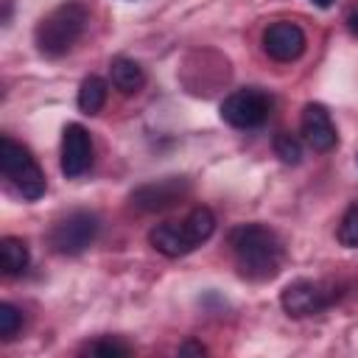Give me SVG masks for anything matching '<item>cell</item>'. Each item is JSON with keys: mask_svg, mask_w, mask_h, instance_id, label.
I'll use <instances>...</instances> for the list:
<instances>
[{"mask_svg": "<svg viewBox=\"0 0 358 358\" xmlns=\"http://www.w3.org/2000/svg\"><path fill=\"white\" fill-rule=\"evenodd\" d=\"M229 246L238 263V271L246 280L263 282L274 280L282 266V243L274 229L263 224H241L229 232Z\"/></svg>", "mask_w": 358, "mask_h": 358, "instance_id": "cell-1", "label": "cell"}, {"mask_svg": "<svg viewBox=\"0 0 358 358\" xmlns=\"http://www.w3.org/2000/svg\"><path fill=\"white\" fill-rule=\"evenodd\" d=\"M87 6L81 0H64L59 3L53 11H48L36 31H34V42L36 50L48 59H59L67 50H73V45L81 39L84 28H87Z\"/></svg>", "mask_w": 358, "mask_h": 358, "instance_id": "cell-2", "label": "cell"}, {"mask_svg": "<svg viewBox=\"0 0 358 358\" xmlns=\"http://www.w3.org/2000/svg\"><path fill=\"white\" fill-rule=\"evenodd\" d=\"M215 232V215L210 207H193L182 221L157 224L148 232V243L165 257H182L201 246Z\"/></svg>", "mask_w": 358, "mask_h": 358, "instance_id": "cell-3", "label": "cell"}, {"mask_svg": "<svg viewBox=\"0 0 358 358\" xmlns=\"http://www.w3.org/2000/svg\"><path fill=\"white\" fill-rule=\"evenodd\" d=\"M0 168H3V176L11 182V187L25 201H36L45 196L48 182H45L39 162L31 157V151L25 145H20L11 137L0 140Z\"/></svg>", "mask_w": 358, "mask_h": 358, "instance_id": "cell-4", "label": "cell"}, {"mask_svg": "<svg viewBox=\"0 0 358 358\" xmlns=\"http://www.w3.org/2000/svg\"><path fill=\"white\" fill-rule=\"evenodd\" d=\"M274 109V98L257 87H243L235 90L232 95H227L221 101V117L224 123L235 126V129H257L271 117Z\"/></svg>", "mask_w": 358, "mask_h": 358, "instance_id": "cell-5", "label": "cell"}, {"mask_svg": "<svg viewBox=\"0 0 358 358\" xmlns=\"http://www.w3.org/2000/svg\"><path fill=\"white\" fill-rule=\"evenodd\" d=\"M98 229H101V221H98L95 213L76 210V213H70L67 218H62V221H56L50 227L48 243L59 255H81L87 246L95 243Z\"/></svg>", "mask_w": 358, "mask_h": 358, "instance_id": "cell-6", "label": "cell"}, {"mask_svg": "<svg viewBox=\"0 0 358 358\" xmlns=\"http://www.w3.org/2000/svg\"><path fill=\"white\" fill-rule=\"evenodd\" d=\"M336 285L324 282V280H294L282 288L280 294V305L288 316L294 319H305V316H316L322 310H327L336 302Z\"/></svg>", "mask_w": 358, "mask_h": 358, "instance_id": "cell-7", "label": "cell"}, {"mask_svg": "<svg viewBox=\"0 0 358 358\" xmlns=\"http://www.w3.org/2000/svg\"><path fill=\"white\" fill-rule=\"evenodd\" d=\"M187 193H190V182L185 176H165V179H154V182L140 185L131 193V204L140 213H159V210L179 204Z\"/></svg>", "mask_w": 358, "mask_h": 358, "instance_id": "cell-8", "label": "cell"}, {"mask_svg": "<svg viewBox=\"0 0 358 358\" xmlns=\"http://www.w3.org/2000/svg\"><path fill=\"white\" fill-rule=\"evenodd\" d=\"M92 168V140L81 123H67L62 131V173L78 179Z\"/></svg>", "mask_w": 358, "mask_h": 358, "instance_id": "cell-9", "label": "cell"}, {"mask_svg": "<svg viewBox=\"0 0 358 358\" xmlns=\"http://www.w3.org/2000/svg\"><path fill=\"white\" fill-rule=\"evenodd\" d=\"M305 31L296 25V22H288V20H280V22H271L266 31H263V50L274 59V62H294L305 53Z\"/></svg>", "mask_w": 358, "mask_h": 358, "instance_id": "cell-10", "label": "cell"}, {"mask_svg": "<svg viewBox=\"0 0 358 358\" xmlns=\"http://www.w3.org/2000/svg\"><path fill=\"white\" fill-rule=\"evenodd\" d=\"M299 129H302V137L305 143L324 154V151H333L336 143H338V134H336V126L330 120V112L322 106V103H305L302 109V117H299Z\"/></svg>", "mask_w": 358, "mask_h": 358, "instance_id": "cell-11", "label": "cell"}, {"mask_svg": "<svg viewBox=\"0 0 358 358\" xmlns=\"http://www.w3.org/2000/svg\"><path fill=\"white\" fill-rule=\"evenodd\" d=\"M109 81L115 90H120L123 95H134L145 87V70L126 56H117L109 62Z\"/></svg>", "mask_w": 358, "mask_h": 358, "instance_id": "cell-12", "label": "cell"}, {"mask_svg": "<svg viewBox=\"0 0 358 358\" xmlns=\"http://www.w3.org/2000/svg\"><path fill=\"white\" fill-rule=\"evenodd\" d=\"M28 260H31V255H28L25 241H20V238H3L0 241V268L6 277L22 274L28 268Z\"/></svg>", "mask_w": 358, "mask_h": 358, "instance_id": "cell-13", "label": "cell"}, {"mask_svg": "<svg viewBox=\"0 0 358 358\" xmlns=\"http://www.w3.org/2000/svg\"><path fill=\"white\" fill-rule=\"evenodd\" d=\"M106 95H109V87L101 76H87L78 87V109L84 115H98L106 103Z\"/></svg>", "mask_w": 358, "mask_h": 358, "instance_id": "cell-14", "label": "cell"}, {"mask_svg": "<svg viewBox=\"0 0 358 358\" xmlns=\"http://www.w3.org/2000/svg\"><path fill=\"white\" fill-rule=\"evenodd\" d=\"M274 154H277L285 165H296V162L302 159V143H299L294 134L280 131V134L274 137Z\"/></svg>", "mask_w": 358, "mask_h": 358, "instance_id": "cell-15", "label": "cell"}, {"mask_svg": "<svg viewBox=\"0 0 358 358\" xmlns=\"http://www.w3.org/2000/svg\"><path fill=\"white\" fill-rule=\"evenodd\" d=\"M338 243L347 249H358V204L347 207L338 224Z\"/></svg>", "mask_w": 358, "mask_h": 358, "instance_id": "cell-16", "label": "cell"}, {"mask_svg": "<svg viewBox=\"0 0 358 358\" xmlns=\"http://www.w3.org/2000/svg\"><path fill=\"white\" fill-rule=\"evenodd\" d=\"M20 327H22V313H20V308H14L11 302H3V305H0V338H3V341L14 338Z\"/></svg>", "mask_w": 358, "mask_h": 358, "instance_id": "cell-17", "label": "cell"}, {"mask_svg": "<svg viewBox=\"0 0 358 358\" xmlns=\"http://www.w3.org/2000/svg\"><path fill=\"white\" fill-rule=\"evenodd\" d=\"M84 352L98 355V358H120V355H129L131 350H129V344H123V341H117V338H98V341L87 344Z\"/></svg>", "mask_w": 358, "mask_h": 358, "instance_id": "cell-18", "label": "cell"}, {"mask_svg": "<svg viewBox=\"0 0 358 358\" xmlns=\"http://www.w3.org/2000/svg\"><path fill=\"white\" fill-rule=\"evenodd\" d=\"M347 28H350L352 36H358V8H352V11L347 14Z\"/></svg>", "mask_w": 358, "mask_h": 358, "instance_id": "cell-19", "label": "cell"}, {"mask_svg": "<svg viewBox=\"0 0 358 358\" xmlns=\"http://www.w3.org/2000/svg\"><path fill=\"white\" fill-rule=\"evenodd\" d=\"M179 352H199V355H201V352H207V350H204L201 344H193V341H187V344H182V347H179Z\"/></svg>", "mask_w": 358, "mask_h": 358, "instance_id": "cell-20", "label": "cell"}, {"mask_svg": "<svg viewBox=\"0 0 358 358\" xmlns=\"http://www.w3.org/2000/svg\"><path fill=\"white\" fill-rule=\"evenodd\" d=\"M310 3H316V6H319V8H330V6H333V3H336V0H310Z\"/></svg>", "mask_w": 358, "mask_h": 358, "instance_id": "cell-21", "label": "cell"}]
</instances>
